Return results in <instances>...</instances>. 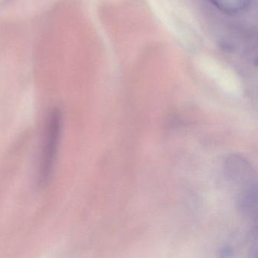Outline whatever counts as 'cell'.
Masks as SVG:
<instances>
[{"label":"cell","instance_id":"cell-1","mask_svg":"<svg viewBox=\"0 0 258 258\" xmlns=\"http://www.w3.org/2000/svg\"><path fill=\"white\" fill-rule=\"evenodd\" d=\"M226 171L229 180L237 188L240 212L247 218L256 219L257 178L254 169L245 158L234 155L226 160Z\"/></svg>","mask_w":258,"mask_h":258},{"label":"cell","instance_id":"cell-2","mask_svg":"<svg viewBox=\"0 0 258 258\" xmlns=\"http://www.w3.org/2000/svg\"><path fill=\"white\" fill-rule=\"evenodd\" d=\"M61 116L55 111L48 120L40 161V182L46 183L50 176L61 133Z\"/></svg>","mask_w":258,"mask_h":258},{"label":"cell","instance_id":"cell-3","mask_svg":"<svg viewBox=\"0 0 258 258\" xmlns=\"http://www.w3.org/2000/svg\"><path fill=\"white\" fill-rule=\"evenodd\" d=\"M217 10L225 14L235 16L245 11L250 0H208Z\"/></svg>","mask_w":258,"mask_h":258}]
</instances>
